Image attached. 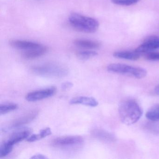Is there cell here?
I'll return each mask as SVG.
<instances>
[{"label": "cell", "instance_id": "6da1fadb", "mask_svg": "<svg viewBox=\"0 0 159 159\" xmlns=\"http://www.w3.org/2000/svg\"><path fill=\"white\" fill-rule=\"evenodd\" d=\"M119 113L122 122L128 125L138 121L142 116L143 111L135 100L127 99L123 100L120 103Z\"/></svg>", "mask_w": 159, "mask_h": 159}, {"label": "cell", "instance_id": "7a4b0ae2", "mask_svg": "<svg viewBox=\"0 0 159 159\" xmlns=\"http://www.w3.org/2000/svg\"><path fill=\"white\" fill-rule=\"evenodd\" d=\"M69 21L75 30L85 33H94L99 27V23L96 19L76 13L70 15Z\"/></svg>", "mask_w": 159, "mask_h": 159}, {"label": "cell", "instance_id": "3957f363", "mask_svg": "<svg viewBox=\"0 0 159 159\" xmlns=\"http://www.w3.org/2000/svg\"><path fill=\"white\" fill-rule=\"evenodd\" d=\"M33 72L40 76L60 78L66 76L68 70L66 67L54 63H47L35 66L31 68Z\"/></svg>", "mask_w": 159, "mask_h": 159}, {"label": "cell", "instance_id": "277c9868", "mask_svg": "<svg viewBox=\"0 0 159 159\" xmlns=\"http://www.w3.org/2000/svg\"><path fill=\"white\" fill-rule=\"evenodd\" d=\"M107 69L110 72L132 76L137 79H143L147 75V70L145 69L125 64H110Z\"/></svg>", "mask_w": 159, "mask_h": 159}, {"label": "cell", "instance_id": "5b68a950", "mask_svg": "<svg viewBox=\"0 0 159 159\" xmlns=\"http://www.w3.org/2000/svg\"><path fill=\"white\" fill-rule=\"evenodd\" d=\"M83 142V138L80 136H68L55 139L52 144L57 148H68L80 145Z\"/></svg>", "mask_w": 159, "mask_h": 159}, {"label": "cell", "instance_id": "8992f818", "mask_svg": "<svg viewBox=\"0 0 159 159\" xmlns=\"http://www.w3.org/2000/svg\"><path fill=\"white\" fill-rule=\"evenodd\" d=\"M57 89L54 86L38 90L29 93L26 96V99L30 102H35L48 98L55 94Z\"/></svg>", "mask_w": 159, "mask_h": 159}, {"label": "cell", "instance_id": "52a82bcc", "mask_svg": "<svg viewBox=\"0 0 159 159\" xmlns=\"http://www.w3.org/2000/svg\"><path fill=\"white\" fill-rule=\"evenodd\" d=\"M159 49V37L151 36L146 39L143 43L136 49L139 53H147L153 50Z\"/></svg>", "mask_w": 159, "mask_h": 159}, {"label": "cell", "instance_id": "ba28073f", "mask_svg": "<svg viewBox=\"0 0 159 159\" xmlns=\"http://www.w3.org/2000/svg\"><path fill=\"white\" fill-rule=\"evenodd\" d=\"M39 113V111L38 110L34 109L25 115L13 121L11 123V127L16 128L30 123L37 117Z\"/></svg>", "mask_w": 159, "mask_h": 159}, {"label": "cell", "instance_id": "9c48e42d", "mask_svg": "<svg viewBox=\"0 0 159 159\" xmlns=\"http://www.w3.org/2000/svg\"><path fill=\"white\" fill-rule=\"evenodd\" d=\"M9 43L10 45L13 48L25 51L38 48L42 45L41 44L37 43L16 39L11 40L9 42Z\"/></svg>", "mask_w": 159, "mask_h": 159}, {"label": "cell", "instance_id": "30bf717a", "mask_svg": "<svg viewBox=\"0 0 159 159\" xmlns=\"http://www.w3.org/2000/svg\"><path fill=\"white\" fill-rule=\"evenodd\" d=\"M48 49L45 46L42 45L38 48L27 50L22 54V56L26 59H33L40 57L46 53Z\"/></svg>", "mask_w": 159, "mask_h": 159}, {"label": "cell", "instance_id": "8fae6325", "mask_svg": "<svg viewBox=\"0 0 159 159\" xmlns=\"http://www.w3.org/2000/svg\"><path fill=\"white\" fill-rule=\"evenodd\" d=\"M30 134L31 131L30 130L24 129L23 130L14 133L10 137L9 139L6 141V142L10 145L14 146L15 144L28 138Z\"/></svg>", "mask_w": 159, "mask_h": 159}, {"label": "cell", "instance_id": "7c38bea8", "mask_svg": "<svg viewBox=\"0 0 159 159\" xmlns=\"http://www.w3.org/2000/svg\"><path fill=\"white\" fill-rule=\"evenodd\" d=\"M73 43L77 47L84 49H98L101 46L98 42L85 39H77L73 41Z\"/></svg>", "mask_w": 159, "mask_h": 159}, {"label": "cell", "instance_id": "4fadbf2b", "mask_svg": "<svg viewBox=\"0 0 159 159\" xmlns=\"http://www.w3.org/2000/svg\"><path fill=\"white\" fill-rule=\"evenodd\" d=\"M70 104H80L89 107H95L98 106L97 100L93 97L80 96L74 98L70 100Z\"/></svg>", "mask_w": 159, "mask_h": 159}, {"label": "cell", "instance_id": "5bb4252c", "mask_svg": "<svg viewBox=\"0 0 159 159\" xmlns=\"http://www.w3.org/2000/svg\"><path fill=\"white\" fill-rule=\"evenodd\" d=\"M113 56L116 58L120 59H127L130 60H137L140 57V53L136 52H115L113 53Z\"/></svg>", "mask_w": 159, "mask_h": 159}, {"label": "cell", "instance_id": "9a60e30c", "mask_svg": "<svg viewBox=\"0 0 159 159\" xmlns=\"http://www.w3.org/2000/svg\"><path fill=\"white\" fill-rule=\"evenodd\" d=\"M146 117L151 121H159V104L151 107L146 113Z\"/></svg>", "mask_w": 159, "mask_h": 159}, {"label": "cell", "instance_id": "2e32d148", "mask_svg": "<svg viewBox=\"0 0 159 159\" xmlns=\"http://www.w3.org/2000/svg\"><path fill=\"white\" fill-rule=\"evenodd\" d=\"M18 106L14 103H7L0 105V114L3 115L17 109Z\"/></svg>", "mask_w": 159, "mask_h": 159}, {"label": "cell", "instance_id": "e0dca14e", "mask_svg": "<svg viewBox=\"0 0 159 159\" xmlns=\"http://www.w3.org/2000/svg\"><path fill=\"white\" fill-rule=\"evenodd\" d=\"M92 134L95 137L105 140H109L112 137L109 133L100 129H96L93 130Z\"/></svg>", "mask_w": 159, "mask_h": 159}, {"label": "cell", "instance_id": "ac0fdd59", "mask_svg": "<svg viewBox=\"0 0 159 159\" xmlns=\"http://www.w3.org/2000/svg\"><path fill=\"white\" fill-rule=\"evenodd\" d=\"M98 53L94 51H79L76 53V55L80 59L86 60L96 56Z\"/></svg>", "mask_w": 159, "mask_h": 159}, {"label": "cell", "instance_id": "d6986e66", "mask_svg": "<svg viewBox=\"0 0 159 159\" xmlns=\"http://www.w3.org/2000/svg\"><path fill=\"white\" fill-rule=\"evenodd\" d=\"M13 146L7 143L6 141L3 142L0 147V158H3L11 152Z\"/></svg>", "mask_w": 159, "mask_h": 159}, {"label": "cell", "instance_id": "ffe728a7", "mask_svg": "<svg viewBox=\"0 0 159 159\" xmlns=\"http://www.w3.org/2000/svg\"><path fill=\"white\" fill-rule=\"evenodd\" d=\"M139 1V0H111V1L114 4L123 6H130L135 4Z\"/></svg>", "mask_w": 159, "mask_h": 159}, {"label": "cell", "instance_id": "44dd1931", "mask_svg": "<svg viewBox=\"0 0 159 159\" xmlns=\"http://www.w3.org/2000/svg\"><path fill=\"white\" fill-rule=\"evenodd\" d=\"M145 58L150 61H159V52H149L145 55Z\"/></svg>", "mask_w": 159, "mask_h": 159}, {"label": "cell", "instance_id": "7402d4cb", "mask_svg": "<svg viewBox=\"0 0 159 159\" xmlns=\"http://www.w3.org/2000/svg\"><path fill=\"white\" fill-rule=\"evenodd\" d=\"M51 134H52V131H51V128L47 127V128L42 129L40 132L39 134H38V135L39 136L38 137H39V139L40 140L50 135Z\"/></svg>", "mask_w": 159, "mask_h": 159}, {"label": "cell", "instance_id": "603a6c76", "mask_svg": "<svg viewBox=\"0 0 159 159\" xmlns=\"http://www.w3.org/2000/svg\"><path fill=\"white\" fill-rule=\"evenodd\" d=\"M152 122V123L148 125V129L151 131H152L154 133H157L159 134V121Z\"/></svg>", "mask_w": 159, "mask_h": 159}, {"label": "cell", "instance_id": "cb8c5ba5", "mask_svg": "<svg viewBox=\"0 0 159 159\" xmlns=\"http://www.w3.org/2000/svg\"><path fill=\"white\" fill-rule=\"evenodd\" d=\"M73 84L71 82H66L62 84L61 85L62 89L64 90H67L68 89H70L71 87L73 86Z\"/></svg>", "mask_w": 159, "mask_h": 159}, {"label": "cell", "instance_id": "d4e9b609", "mask_svg": "<svg viewBox=\"0 0 159 159\" xmlns=\"http://www.w3.org/2000/svg\"><path fill=\"white\" fill-rule=\"evenodd\" d=\"M31 159H48V157H46L45 155L42 154H37L36 155H33L32 157H31Z\"/></svg>", "mask_w": 159, "mask_h": 159}, {"label": "cell", "instance_id": "484cf974", "mask_svg": "<svg viewBox=\"0 0 159 159\" xmlns=\"http://www.w3.org/2000/svg\"><path fill=\"white\" fill-rule=\"evenodd\" d=\"M154 92L157 95H159V84H158L154 89Z\"/></svg>", "mask_w": 159, "mask_h": 159}]
</instances>
